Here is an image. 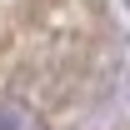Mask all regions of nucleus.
I'll use <instances>...</instances> for the list:
<instances>
[{
  "mask_svg": "<svg viewBox=\"0 0 130 130\" xmlns=\"http://www.w3.org/2000/svg\"><path fill=\"white\" fill-rule=\"evenodd\" d=\"M30 110L25 105H15V100H0V130H30Z\"/></svg>",
  "mask_w": 130,
  "mask_h": 130,
  "instance_id": "nucleus-1",
  "label": "nucleus"
}]
</instances>
